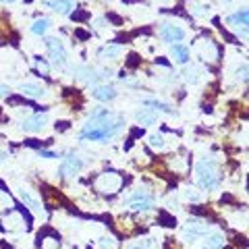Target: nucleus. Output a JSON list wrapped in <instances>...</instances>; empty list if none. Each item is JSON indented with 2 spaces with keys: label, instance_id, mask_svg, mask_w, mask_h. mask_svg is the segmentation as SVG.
I'll list each match as a JSON object with an SVG mask.
<instances>
[{
  "label": "nucleus",
  "instance_id": "obj_11",
  "mask_svg": "<svg viewBox=\"0 0 249 249\" xmlns=\"http://www.w3.org/2000/svg\"><path fill=\"white\" fill-rule=\"evenodd\" d=\"M208 231H210L208 222L197 220V218H189V222H187V227H185V239L187 241H196L201 235H208Z\"/></svg>",
  "mask_w": 249,
  "mask_h": 249
},
{
  "label": "nucleus",
  "instance_id": "obj_29",
  "mask_svg": "<svg viewBox=\"0 0 249 249\" xmlns=\"http://www.w3.org/2000/svg\"><path fill=\"white\" fill-rule=\"evenodd\" d=\"M0 208H13V201H11V197L9 196H6V193H2V191H0Z\"/></svg>",
  "mask_w": 249,
  "mask_h": 249
},
{
  "label": "nucleus",
  "instance_id": "obj_4",
  "mask_svg": "<svg viewBox=\"0 0 249 249\" xmlns=\"http://www.w3.org/2000/svg\"><path fill=\"white\" fill-rule=\"evenodd\" d=\"M154 196L150 191H145V189H137L133 191L131 196L123 201V204H127L131 210H135V212H147V210H152L154 206Z\"/></svg>",
  "mask_w": 249,
  "mask_h": 249
},
{
  "label": "nucleus",
  "instance_id": "obj_21",
  "mask_svg": "<svg viewBox=\"0 0 249 249\" xmlns=\"http://www.w3.org/2000/svg\"><path fill=\"white\" fill-rule=\"evenodd\" d=\"M183 79L187 83H197L201 79V69L196 67V65H191V67H187L185 71H183Z\"/></svg>",
  "mask_w": 249,
  "mask_h": 249
},
{
  "label": "nucleus",
  "instance_id": "obj_22",
  "mask_svg": "<svg viewBox=\"0 0 249 249\" xmlns=\"http://www.w3.org/2000/svg\"><path fill=\"white\" fill-rule=\"evenodd\" d=\"M143 104H145V106H152V110H158V112H166V114L173 112V108H170V104H166V102H160V100L145 98V100H143Z\"/></svg>",
  "mask_w": 249,
  "mask_h": 249
},
{
  "label": "nucleus",
  "instance_id": "obj_28",
  "mask_svg": "<svg viewBox=\"0 0 249 249\" xmlns=\"http://www.w3.org/2000/svg\"><path fill=\"white\" fill-rule=\"evenodd\" d=\"M185 197L189 199V201H199V199H201L199 193H197L196 189H191V187H187V189H185Z\"/></svg>",
  "mask_w": 249,
  "mask_h": 249
},
{
  "label": "nucleus",
  "instance_id": "obj_33",
  "mask_svg": "<svg viewBox=\"0 0 249 249\" xmlns=\"http://www.w3.org/2000/svg\"><path fill=\"white\" fill-rule=\"evenodd\" d=\"M9 91H11V88H9V85L0 83V98H6V96H9Z\"/></svg>",
  "mask_w": 249,
  "mask_h": 249
},
{
  "label": "nucleus",
  "instance_id": "obj_2",
  "mask_svg": "<svg viewBox=\"0 0 249 249\" xmlns=\"http://www.w3.org/2000/svg\"><path fill=\"white\" fill-rule=\"evenodd\" d=\"M196 177H197V185L206 191H212L220 185V175H218V162L216 158H204L196 164Z\"/></svg>",
  "mask_w": 249,
  "mask_h": 249
},
{
  "label": "nucleus",
  "instance_id": "obj_24",
  "mask_svg": "<svg viewBox=\"0 0 249 249\" xmlns=\"http://www.w3.org/2000/svg\"><path fill=\"white\" fill-rule=\"evenodd\" d=\"M40 247L42 249H60V239L54 235H48V237L40 235Z\"/></svg>",
  "mask_w": 249,
  "mask_h": 249
},
{
  "label": "nucleus",
  "instance_id": "obj_3",
  "mask_svg": "<svg viewBox=\"0 0 249 249\" xmlns=\"http://www.w3.org/2000/svg\"><path fill=\"white\" fill-rule=\"evenodd\" d=\"M123 177L121 175H116V173H102L96 181H93V187L100 191V193H104V196H112V193L116 191H121V187H123Z\"/></svg>",
  "mask_w": 249,
  "mask_h": 249
},
{
  "label": "nucleus",
  "instance_id": "obj_17",
  "mask_svg": "<svg viewBox=\"0 0 249 249\" xmlns=\"http://www.w3.org/2000/svg\"><path fill=\"white\" fill-rule=\"evenodd\" d=\"M170 54H173V58L178 62V65L189 62V56H191V52H189V48H187L185 44H173V50H170Z\"/></svg>",
  "mask_w": 249,
  "mask_h": 249
},
{
  "label": "nucleus",
  "instance_id": "obj_30",
  "mask_svg": "<svg viewBox=\"0 0 249 249\" xmlns=\"http://www.w3.org/2000/svg\"><path fill=\"white\" fill-rule=\"evenodd\" d=\"M237 81H247V65L245 62L237 69Z\"/></svg>",
  "mask_w": 249,
  "mask_h": 249
},
{
  "label": "nucleus",
  "instance_id": "obj_8",
  "mask_svg": "<svg viewBox=\"0 0 249 249\" xmlns=\"http://www.w3.org/2000/svg\"><path fill=\"white\" fill-rule=\"evenodd\" d=\"M247 19H249V15H247V9H241V11H237V13H232V15H229L227 17V23H229V27L235 31V34L239 36V37H247Z\"/></svg>",
  "mask_w": 249,
  "mask_h": 249
},
{
  "label": "nucleus",
  "instance_id": "obj_26",
  "mask_svg": "<svg viewBox=\"0 0 249 249\" xmlns=\"http://www.w3.org/2000/svg\"><path fill=\"white\" fill-rule=\"evenodd\" d=\"M150 145L154 147V150H164V147H166L164 135H162V133H152L150 135Z\"/></svg>",
  "mask_w": 249,
  "mask_h": 249
},
{
  "label": "nucleus",
  "instance_id": "obj_32",
  "mask_svg": "<svg viewBox=\"0 0 249 249\" xmlns=\"http://www.w3.org/2000/svg\"><path fill=\"white\" fill-rule=\"evenodd\" d=\"M37 154H40V158H48V160H52V158H58V156L54 154V152H46V150H40Z\"/></svg>",
  "mask_w": 249,
  "mask_h": 249
},
{
  "label": "nucleus",
  "instance_id": "obj_27",
  "mask_svg": "<svg viewBox=\"0 0 249 249\" xmlns=\"http://www.w3.org/2000/svg\"><path fill=\"white\" fill-rule=\"evenodd\" d=\"M100 249H116V245H119V241H116L112 235H104L102 239L98 241Z\"/></svg>",
  "mask_w": 249,
  "mask_h": 249
},
{
  "label": "nucleus",
  "instance_id": "obj_23",
  "mask_svg": "<svg viewBox=\"0 0 249 249\" xmlns=\"http://www.w3.org/2000/svg\"><path fill=\"white\" fill-rule=\"evenodd\" d=\"M48 29H50V19H46V17L36 19V21H34V25H31V31H34L36 36H44Z\"/></svg>",
  "mask_w": 249,
  "mask_h": 249
},
{
  "label": "nucleus",
  "instance_id": "obj_14",
  "mask_svg": "<svg viewBox=\"0 0 249 249\" xmlns=\"http://www.w3.org/2000/svg\"><path fill=\"white\" fill-rule=\"evenodd\" d=\"M42 2L60 15H69L75 9V0H42Z\"/></svg>",
  "mask_w": 249,
  "mask_h": 249
},
{
  "label": "nucleus",
  "instance_id": "obj_20",
  "mask_svg": "<svg viewBox=\"0 0 249 249\" xmlns=\"http://www.w3.org/2000/svg\"><path fill=\"white\" fill-rule=\"evenodd\" d=\"M4 222H6V229H11V231H21L23 229V218L19 214H15L13 210H9V214L4 216Z\"/></svg>",
  "mask_w": 249,
  "mask_h": 249
},
{
  "label": "nucleus",
  "instance_id": "obj_16",
  "mask_svg": "<svg viewBox=\"0 0 249 249\" xmlns=\"http://www.w3.org/2000/svg\"><path fill=\"white\" fill-rule=\"evenodd\" d=\"M21 93L23 96H29V98H44L46 96V88H42L40 83L27 81V83H21Z\"/></svg>",
  "mask_w": 249,
  "mask_h": 249
},
{
  "label": "nucleus",
  "instance_id": "obj_1",
  "mask_svg": "<svg viewBox=\"0 0 249 249\" xmlns=\"http://www.w3.org/2000/svg\"><path fill=\"white\" fill-rule=\"evenodd\" d=\"M124 121L121 116L112 114L108 108H96L89 114V123L81 129V139L88 142H100V143H108L112 137H116L123 131Z\"/></svg>",
  "mask_w": 249,
  "mask_h": 249
},
{
  "label": "nucleus",
  "instance_id": "obj_19",
  "mask_svg": "<svg viewBox=\"0 0 249 249\" xmlns=\"http://www.w3.org/2000/svg\"><path fill=\"white\" fill-rule=\"evenodd\" d=\"M222 245H224V237L220 232H210V235H206L204 249H220Z\"/></svg>",
  "mask_w": 249,
  "mask_h": 249
},
{
  "label": "nucleus",
  "instance_id": "obj_18",
  "mask_svg": "<svg viewBox=\"0 0 249 249\" xmlns=\"http://www.w3.org/2000/svg\"><path fill=\"white\" fill-rule=\"evenodd\" d=\"M19 196H21V199H23V204H25L31 212H36V214H42L44 212V208H42V204L40 201H37L34 196H31L29 191H25V189H21L19 191Z\"/></svg>",
  "mask_w": 249,
  "mask_h": 249
},
{
  "label": "nucleus",
  "instance_id": "obj_31",
  "mask_svg": "<svg viewBox=\"0 0 249 249\" xmlns=\"http://www.w3.org/2000/svg\"><path fill=\"white\" fill-rule=\"evenodd\" d=\"M36 67H37V71H40L42 75H48L50 73V67L46 65L44 60H40V58H36Z\"/></svg>",
  "mask_w": 249,
  "mask_h": 249
},
{
  "label": "nucleus",
  "instance_id": "obj_10",
  "mask_svg": "<svg viewBox=\"0 0 249 249\" xmlns=\"http://www.w3.org/2000/svg\"><path fill=\"white\" fill-rule=\"evenodd\" d=\"M196 54L201 58V60H210V62H216L218 60V46L212 42V40H197V44H196Z\"/></svg>",
  "mask_w": 249,
  "mask_h": 249
},
{
  "label": "nucleus",
  "instance_id": "obj_35",
  "mask_svg": "<svg viewBox=\"0 0 249 249\" xmlns=\"http://www.w3.org/2000/svg\"><path fill=\"white\" fill-rule=\"evenodd\" d=\"M4 160V152H0V162H2Z\"/></svg>",
  "mask_w": 249,
  "mask_h": 249
},
{
  "label": "nucleus",
  "instance_id": "obj_9",
  "mask_svg": "<svg viewBox=\"0 0 249 249\" xmlns=\"http://www.w3.org/2000/svg\"><path fill=\"white\" fill-rule=\"evenodd\" d=\"M46 124H48V114L37 112V114L27 116V119L21 123V129L27 131V133H40V131L46 129Z\"/></svg>",
  "mask_w": 249,
  "mask_h": 249
},
{
  "label": "nucleus",
  "instance_id": "obj_12",
  "mask_svg": "<svg viewBox=\"0 0 249 249\" xmlns=\"http://www.w3.org/2000/svg\"><path fill=\"white\" fill-rule=\"evenodd\" d=\"M116 88L114 85H96V88L91 89V96L98 100V102H112V100L116 98Z\"/></svg>",
  "mask_w": 249,
  "mask_h": 249
},
{
  "label": "nucleus",
  "instance_id": "obj_15",
  "mask_svg": "<svg viewBox=\"0 0 249 249\" xmlns=\"http://www.w3.org/2000/svg\"><path fill=\"white\" fill-rule=\"evenodd\" d=\"M187 6H189V13L193 17H208L212 13V6L204 0H187Z\"/></svg>",
  "mask_w": 249,
  "mask_h": 249
},
{
  "label": "nucleus",
  "instance_id": "obj_36",
  "mask_svg": "<svg viewBox=\"0 0 249 249\" xmlns=\"http://www.w3.org/2000/svg\"><path fill=\"white\" fill-rule=\"evenodd\" d=\"M222 2H224V4H229V2H232V0H222Z\"/></svg>",
  "mask_w": 249,
  "mask_h": 249
},
{
  "label": "nucleus",
  "instance_id": "obj_25",
  "mask_svg": "<svg viewBox=\"0 0 249 249\" xmlns=\"http://www.w3.org/2000/svg\"><path fill=\"white\" fill-rule=\"evenodd\" d=\"M135 119H137V123H142V124H154V121H156V114L154 112H150L147 108H142L137 114H135Z\"/></svg>",
  "mask_w": 249,
  "mask_h": 249
},
{
  "label": "nucleus",
  "instance_id": "obj_37",
  "mask_svg": "<svg viewBox=\"0 0 249 249\" xmlns=\"http://www.w3.org/2000/svg\"><path fill=\"white\" fill-rule=\"evenodd\" d=\"M2 2H15V0H2Z\"/></svg>",
  "mask_w": 249,
  "mask_h": 249
},
{
  "label": "nucleus",
  "instance_id": "obj_13",
  "mask_svg": "<svg viewBox=\"0 0 249 249\" xmlns=\"http://www.w3.org/2000/svg\"><path fill=\"white\" fill-rule=\"evenodd\" d=\"M123 54H124V48H123V46H119V44H108V46H104V48L98 52V56L102 58V60H110V62H114V60H119Z\"/></svg>",
  "mask_w": 249,
  "mask_h": 249
},
{
  "label": "nucleus",
  "instance_id": "obj_7",
  "mask_svg": "<svg viewBox=\"0 0 249 249\" xmlns=\"http://www.w3.org/2000/svg\"><path fill=\"white\" fill-rule=\"evenodd\" d=\"M46 50H48V54H50V58H52V62L56 67H65L67 65V48H65V44H62L58 37H48L46 40Z\"/></svg>",
  "mask_w": 249,
  "mask_h": 249
},
{
  "label": "nucleus",
  "instance_id": "obj_5",
  "mask_svg": "<svg viewBox=\"0 0 249 249\" xmlns=\"http://www.w3.org/2000/svg\"><path fill=\"white\" fill-rule=\"evenodd\" d=\"M81 168H83V160L79 158V156H77V154H67L65 158H62L60 166H58V175L62 178H69V177L79 175Z\"/></svg>",
  "mask_w": 249,
  "mask_h": 249
},
{
  "label": "nucleus",
  "instance_id": "obj_6",
  "mask_svg": "<svg viewBox=\"0 0 249 249\" xmlns=\"http://www.w3.org/2000/svg\"><path fill=\"white\" fill-rule=\"evenodd\" d=\"M185 29L178 25V23H173V21H166L160 25V37L164 40L166 44H178L185 40Z\"/></svg>",
  "mask_w": 249,
  "mask_h": 249
},
{
  "label": "nucleus",
  "instance_id": "obj_34",
  "mask_svg": "<svg viewBox=\"0 0 249 249\" xmlns=\"http://www.w3.org/2000/svg\"><path fill=\"white\" fill-rule=\"evenodd\" d=\"M127 249H145L143 245H131V247H127Z\"/></svg>",
  "mask_w": 249,
  "mask_h": 249
}]
</instances>
